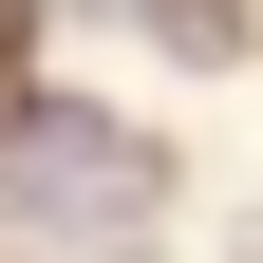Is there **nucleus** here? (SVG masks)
I'll use <instances>...</instances> for the list:
<instances>
[{"label": "nucleus", "instance_id": "f257e3e1", "mask_svg": "<svg viewBox=\"0 0 263 263\" xmlns=\"http://www.w3.org/2000/svg\"><path fill=\"white\" fill-rule=\"evenodd\" d=\"M0 207H19V245H57V263H132L170 226V151L132 113H0Z\"/></svg>", "mask_w": 263, "mask_h": 263}, {"label": "nucleus", "instance_id": "f03ea898", "mask_svg": "<svg viewBox=\"0 0 263 263\" xmlns=\"http://www.w3.org/2000/svg\"><path fill=\"white\" fill-rule=\"evenodd\" d=\"M151 38L170 57H245V0H151Z\"/></svg>", "mask_w": 263, "mask_h": 263}]
</instances>
